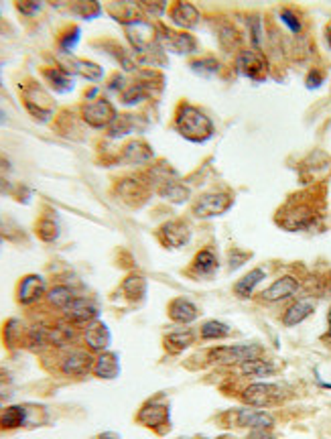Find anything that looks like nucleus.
<instances>
[{
	"label": "nucleus",
	"mask_w": 331,
	"mask_h": 439,
	"mask_svg": "<svg viewBox=\"0 0 331 439\" xmlns=\"http://www.w3.org/2000/svg\"><path fill=\"white\" fill-rule=\"evenodd\" d=\"M175 127L187 141L191 143H205L214 136V124L212 120L195 106L183 104L175 116Z\"/></svg>",
	"instance_id": "1"
},
{
	"label": "nucleus",
	"mask_w": 331,
	"mask_h": 439,
	"mask_svg": "<svg viewBox=\"0 0 331 439\" xmlns=\"http://www.w3.org/2000/svg\"><path fill=\"white\" fill-rule=\"evenodd\" d=\"M327 336L331 338V308L330 311H327Z\"/></svg>",
	"instance_id": "41"
},
{
	"label": "nucleus",
	"mask_w": 331,
	"mask_h": 439,
	"mask_svg": "<svg viewBox=\"0 0 331 439\" xmlns=\"http://www.w3.org/2000/svg\"><path fill=\"white\" fill-rule=\"evenodd\" d=\"M287 392L282 390L281 385L272 382H252L242 392V401L254 409H265V406H277L284 401Z\"/></svg>",
	"instance_id": "3"
},
{
	"label": "nucleus",
	"mask_w": 331,
	"mask_h": 439,
	"mask_svg": "<svg viewBox=\"0 0 331 439\" xmlns=\"http://www.w3.org/2000/svg\"><path fill=\"white\" fill-rule=\"evenodd\" d=\"M27 419V411L25 406L13 405L8 406L2 415H0V429H17L20 425H25Z\"/></svg>",
	"instance_id": "25"
},
{
	"label": "nucleus",
	"mask_w": 331,
	"mask_h": 439,
	"mask_svg": "<svg viewBox=\"0 0 331 439\" xmlns=\"http://www.w3.org/2000/svg\"><path fill=\"white\" fill-rule=\"evenodd\" d=\"M122 289H124L128 299H134V301H136V299H143V295L147 291V283H145L143 276L133 275L122 283Z\"/></svg>",
	"instance_id": "30"
},
{
	"label": "nucleus",
	"mask_w": 331,
	"mask_h": 439,
	"mask_svg": "<svg viewBox=\"0 0 331 439\" xmlns=\"http://www.w3.org/2000/svg\"><path fill=\"white\" fill-rule=\"evenodd\" d=\"M315 313V303L311 299H297L293 301L289 308L282 313V324L287 327H295V325L303 324L305 320H309Z\"/></svg>",
	"instance_id": "14"
},
{
	"label": "nucleus",
	"mask_w": 331,
	"mask_h": 439,
	"mask_svg": "<svg viewBox=\"0 0 331 439\" xmlns=\"http://www.w3.org/2000/svg\"><path fill=\"white\" fill-rule=\"evenodd\" d=\"M161 195L167 197V199H173V201H185L189 192H187L183 185H179L177 181H171V179H169L165 185L161 187Z\"/></svg>",
	"instance_id": "32"
},
{
	"label": "nucleus",
	"mask_w": 331,
	"mask_h": 439,
	"mask_svg": "<svg viewBox=\"0 0 331 439\" xmlns=\"http://www.w3.org/2000/svg\"><path fill=\"white\" fill-rule=\"evenodd\" d=\"M17 8L20 13H25V15H33L35 11H39L41 8V4H25V2H18Z\"/></svg>",
	"instance_id": "39"
},
{
	"label": "nucleus",
	"mask_w": 331,
	"mask_h": 439,
	"mask_svg": "<svg viewBox=\"0 0 331 439\" xmlns=\"http://www.w3.org/2000/svg\"><path fill=\"white\" fill-rule=\"evenodd\" d=\"M191 344H193V332H191V329L173 332L171 336H167V340H165L167 350H169V352H173V354L187 350Z\"/></svg>",
	"instance_id": "26"
},
{
	"label": "nucleus",
	"mask_w": 331,
	"mask_h": 439,
	"mask_svg": "<svg viewBox=\"0 0 331 439\" xmlns=\"http://www.w3.org/2000/svg\"><path fill=\"white\" fill-rule=\"evenodd\" d=\"M169 16H171L173 25H177L181 29H187V31H193L199 25V21H201L199 11L193 4H189V2H175L171 6Z\"/></svg>",
	"instance_id": "11"
},
{
	"label": "nucleus",
	"mask_w": 331,
	"mask_h": 439,
	"mask_svg": "<svg viewBox=\"0 0 331 439\" xmlns=\"http://www.w3.org/2000/svg\"><path fill=\"white\" fill-rule=\"evenodd\" d=\"M98 439H120L118 433H112V431H108V433H102Z\"/></svg>",
	"instance_id": "40"
},
{
	"label": "nucleus",
	"mask_w": 331,
	"mask_h": 439,
	"mask_svg": "<svg viewBox=\"0 0 331 439\" xmlns=\"http://www.w3.org/2000/svg\"><path fill=\"white\" fill-rule=\"evenodd\" d=\"M47 299H49L51 305H55V308L64 309L66 311L69 308V303L76 299V295L73 291L66 287V285H57V287H53L49 293H47Z\"/></svg>",
	"instance_id": "28"
},
{
	"label": "nucleus",
	"mask_w": 331,
	"mask_h": 439,
	"mask_svg": "<svg viewBox=\"0 0 331 439\" xmlns=\"http://www.w3.org/2000/svg\"><path fill=\"white\" fill-rule=\"evenodd\" d=\"M138 421L149 427H159L161 423L169 421V409L167 405H147L138 413Z\"/></svg>",
	"instance_id": "24"
},
{
	"label": "nucleus",
	"mask_w": 331,
	"mask_h": 439,
	"mask_svg": "<svg viewBox=\"0 0 331 439\" xmlns=\"http://www.w3.org/2000/svg\"><path fill=\"white\" fill-rule=\"evenodd\" d=\"M248 439H275V438H272L270 429H252Z\"/></svg>",
	"instance_id": "38"
},
{
	"label": "nucleus",
	"mask_w": 331,
	"mask_h": 439,
	"mask_svg": "<svg viewBox=\"0 0 331 439\" xmlns=\"http://www.w3.org/2000/svg\"><path fill=\"white\" fill-rule=\"evenodd\" d=\"M169 317L175 322V324H193L199 317V309L198 305L187 299V297H177L169 303Z\"/></svg>",
	"instance_id": "12"
},
{
	"label": "nucleus",
	"mask_w": 331,
	"mask_h": 439,
	"mask_svg": "<svg viewBox=\"0 0 331 439\" xmlns=\"http://www.w3.org/2000/svg\"><path fill=\"white\" fill-rule=\"evenodd\" d=\"M45 295V281L39 275L25 276L18 285V301L23 305H33Z\"/></svg>",
	"instance_id": "15"
},
{
	"label": "nucleus",
	"mask_w": 331,
	"mask_h": 439,
	"mask_svg": "<svg viewBox=\"0 0 331 439\" xmlns=\"http://www.w3.org/2000/svg\"><path fill=\"white\" fill-rule=\"evenodd\" d=\"M161 45L175 53H189L195 51V39L189 33H165L161 37Z\"/></svg>",
	"instance_id": "20"
},
{
	"label": "nucleus",
	"mask_w": 331,
	"mask_h": 439,
	"mask_svg": "<svg viewBox=\"0 0 331 439\" xmlns=\"http://www.w3.org/2000/svg\"><path fill=\"white\" fill-rule=\"evenodd\" d=\"M232 208V197L226 194L201 195L193 204V213L198 218H215Z\"/></svg>",
	"instance_id": "7"
},
{
	"label": "nucleus",
	"mask_w": 331,
	"mask_h": 439,
	"mask_svg": "<svg viewBox=\"0 0 331 439\" xmlns=\"http://www.w3.org/2000/svg\"><path fill=\"white\" fill-rule=\"evenodd\" d=\"M94 374L100 378H116L120 374V360L112 352H102L94 360Z\"/></svg>",
	"instance_id": "22"
},
{
	"label": "nucleus",
	"mask_w": 331,
	"mask_h": 439,
	"mask_svg": "<svg viewBox=\"0 0 331 439\" xmlns=\"http://www.w3.org/2000/svg\"><path fill=\"white\" fill-rule=\"evenodd\" d=\"M230 336V327L224 322H217V320H210L201 325V338L203 340H222V338H228Z\"/></svg>",
	"instance_id": "27"
},
{
	"label": "nucleus",
	"mask_w": 331,
	"mask_h": 439,
	"mask_svg": "<svg viewBox=\"0 0 331 439\" xmlns=\"http://www.w3.org/2000/svg\"><path fill=\"white\" fill-rule=\"evenodd\" d=\"M78 41H80V29H73V31H69V35H66L59 41V47H61V51L69 53V51H73V47L78 45Z\"/></svg>",
	"instance_id": "34"
},
{
	"label": "nucleus",
	"mask_w": 331,
	"mask_h": 439,
	"mask_svg": "<svg viewBox=\"0 0 331 439\" xmlns=\"http://www.w3.org/2000/svg\"><path fill=\"white\" fill-rule=\"evenodd\" d=\"M37 234H39V238H41V240H45V242H53V240L59 236V226H57V222H55V220L43 218V220L39 222V226H37Z\"/></svg>",
	"instance_id": "31"
},
{
	"label": "nucleus",
	"mask_w": 331,
	"mask_h": 439,
	"mask_svg": "<svg viewBox=\"0 0 331 439\" xmlns=\"http://www.w3.org/2000/svg\"><path fill=\"white\" fill-rule=\"evenodd\" d=\"M301 287L297 276L293 275H282L279 276L277 281H272L265 291L260 293V301L265 303H279V301H284V299H291L295 297Z\"/></svg>",
	"instance_id": "6"
},
{
	"label": "nucleus",
	"mask_w": 331,
	"mask_h": 439,
	"mask_svg": "<svg viewBox=\"0 0 331 439\" xmlns=\"http://www.w3.org/2000/svg\"><path fill=\"white\" fill-rule=\"evenodd\" d=\"M321 80H323V76H321L317 69H313V71L307 76V88H319V86H321Z\"/></svg>",
	"instance_id": "37"
},
{
	"label": "nucleus",
	"mask_w": 331,
	"mask_h": 439,
	"mask_svg": "<svg viewBox=\"0 0 331 439\" xmlns=\"http://www.w3.org/2000/svg\"><path fill=\"white\" fill-rule=\"evenodd\" d=\"M327 43H330V47H331V29L327 31Z\"/></svg>",
	"instance_id": "42"
},
{
	"label": "nucleus",
	"mask_w": 331,
	"mask_h": 439,
	"mask_svg": "<svg viewBox=\"0 0 331 439\" xmlns=\"http://www.w3.org/2000/svg\"><path fill=\"white\" fill-rule=\"evenodd\" d=\"M43 76H45L47 83H49L57 94H66V92H71V90H73V80H71V76L67 74L66 69H61V67L45 69Z\"/></svg>",
	"instance_id": "23"
},
{
	"label": "nucleus",
	"mask_w": 331,
	"mask_h": 439,
	"mask_svg": "<svg viewBox=\"0 0 331 439\" xmlns=\"http://www.w3.org/2000/svg\"><path fill=\"white\" fill-rule=\"evenodd\" d=\"M217 267H219V260L214 248H201L193 259L191 273L198 276H212L217 271Z\"/></svg>",
	"instance_id": "17"
},
{
	"label": "nucleus",
	"mask_w": 331,
	"mask_h": 439,
	"mask_svg": "<svg viewBox=\"0 0 331 439\" xmlns=\"http://www.w3.org/2000/svg\"><path fill=\"white\" fill-rule=\"evenodd\" d=\"M92 368H94V358L83 350H76L61 364V370L69 376H82V374L90 373Z\"/></svg>",
	"instance_id": "16"
},
{
	"label": "nucleus",
	"mask_w": 331,
	"mask_h": 439,
	"mask_svg": "<svg viewBox=\"0 0 331 439\" xmlns=\"http://www.w3.org/2000/svg\"><path fill=\"white\" fill-rule=\"evenodd\" d=\"M191 69L198 76H201V78H210V76H214L215 71L219 69V64H217V59H214V57H207V59H201V62H193Z\"/></svg>",
	"instance_id": "33"
},
{
	"label": "nucleus",
	"mask_w": 331,
	"mask_h": 439,
	"mask_svg": "<svg viewBox=\"0 0 331 439\" xmlns=\"http://www.w3.org/2000/svg\"><path fill=\"white\" fill-rule=\"evenodd\" d=\"M152 157V151L145 143H131L124 148V161L128 163H145Z\"/></svg>",
	"instance_id": "29"
},
{
	"label": "nucleus",
	"mask_w": 331,
	"mask_h": 439,
	"mask_svg": "<svg viewBox=\"0 0 331 439\" xmlns=\"http://www.w3.org/2000/svg\"><path fill=\"white\" fill-rule=\"evenodd\" d=\"M238 373L246 376V378H268V376L277 373V366L272 362L265 360V358H254L248 362H242L238 366Z\"/></svg>",
	"instance_id": "18"
},
{
	"label": "nucleus",
	"mask_w": 331,
	"mask_h": 439,
	"mask_svg": "<svg viewBox=\"0 0 331 439\" xmlns=\"http://www.w3.org/2000/svg\"><path fill=\"white\" fill-rule=\"evenodd\" d=\"M83 340H85V346L94 352H106V348L110 346V329L102 322H92L90 325H85V332H83Z\"/></svg>",
	"instance_id": "13"
},
{
	"label": "nucleus",
	"mask_w": 331,
	"mask_h": 439,
	"mask_svg": "<svg viewBox=\"0 0 331 439\" xmlns=\"http://www.w3.org/2000/svg\"><path fill=\"white\" fill-rule=\"evenodd\" d=\"M263 346L260 344H234V346H217L210 350L207 358L215 364H226V366H240L242 362H248L254 358H260Z\"/></svg>",
	"instance_id": "2"
},
{
	"label": "nucleus",
	"mask_w": 331,
	"mask_h": 439,
	"mask_svg": "<svg viewBox=\"0 0 331 439\" xmlns=\"http://www.w3.org/2000/svg\"><path fill=\"white\" fill-rule=\"evenodd\" d=\"M140 100H143V90H140V86H133L128 92L122 94V102H124V104H136V102H140Z\"/></svg>",
	"instance_id": "36"
},
{
	"label": "nucleus",
	"mask_w": 331,
	"mask_h": 439,
	"mask_svg": "<svg viewBox=\"0 0 331 439\" xmlns=\"http://www.w3.org/2000/svg\"><path fill=\"white\" fill-rule=\"evenodd\" d=\"M281 21L289 27V31L293 33L301 31V21H299V16L295 15V13H291V11H282Z\"/></svg>",
	"instance_id": "35"
},
{
	"label": "nucleus",
	"mask_w": 331,
	"mask_h": 439,
	"mask_svg": "<svg viewBox=\"0 0 331 439\" xmlns=\"http://www.w3.org/2000/svg\"><path fill=\"white\" fill-rule=\"evenodd\" d=\"M266 279V273L265 269H252L250 273L242 276L236 285H234V293H236V297H240V299H248L254 295L256 291V287L263 283Z\"/></svg>",
	"instance_id": "19"
},
{
	"label": "nucleus",
	"mask_w": 331,
	"mask_h": 439,
	"mask_svg": "<svg viewBox=\"0 0 331 439\" xmlns=\"http://www.w3.org/2000/svg\"><path fill=\"white\" fill-rule=\"evenodd\" d=\"M277 419L265 411V409H254V406H244L236 413V425L238 427H248L252 429H272Z\"/></svg>",
	"instance_id": "9"
},
{
	"label": "nucleus",
	"mask_w": 331,
	"mask_h": 439,
	"mask_svg": "<svg viewBox=\"0 0 331 439\" xmlns=\"http://www.w3.org/2000/svg\"><path fill=\"white\" fill-rule=\"evenodd\" d=\"M236 69L248 80L265 81L266 76H268V62L265 59V55L256 49H242L238 53Z\"/></svg>",
	"instance_id": "5"
},
{
	"label": "nucleus",
	"mask_w": 331,
	"mask_h": 439,
	"mask_svg": "<svg viewBox=\"0 0 331 439\" xmlns=\"http://www.w3.org/2000/svg\"><path fill=\"white\" fill-rule=\"evenodd\" d=\"M67 64L61 69H66L67 74H76V76H82L85 80L98 81L104 76V69L100 65L92 64V62H83V59H67Z\"/></svg>",
	"instance_id": "21"
},
{
	"label": "nucleus",
	"mask_w": 331,
	"mask_h": 439,
	"mask_svg": "<svg viewBox=\"0 0 331 439\" xmlns=\"http://www.w3.org/2000/svg\"><path fill=\"white\" fill-rule=\"evenodd\" d=\"M82 116L92 129H108V127H112L118 114L110 100L98 98V100H92L83 106Z\"/></svg>",
	"instance_id": "4"
},
{
	"label": "nucleus",
	"mask_w": 331,
	"mask_h": 439,
	"mask_svg": "<svg viewBox=\"0 0 331 439\" xmlns=\"http://www.w3.org/2000/svg\"><path fill=\"white\" fill-rule=\"evenodd\" d=\"M159 240L167 248H183L191 240V228L187 226L183 220H173L159 228Z\"/></svg>",
	"instance_id": "8"
},
{
	"label": "nucleus",
	"mask_w": 331,
	"mask_h": 439,
	"mask_svg": "<svg viewBox=\"0 0 331 439\" xmlns=\"http://www.w3.org/2000/svg\"><path fill=\"white\" fill-rule=\"evenodd\" d=\"M67 320L69 324L73 325H90L92 322H96L98 317V309L94 303H90L88 299H82V297H76L69 308L66 309Z\"/></svg>",
	"instance_id": "10"
}]
</instances>
